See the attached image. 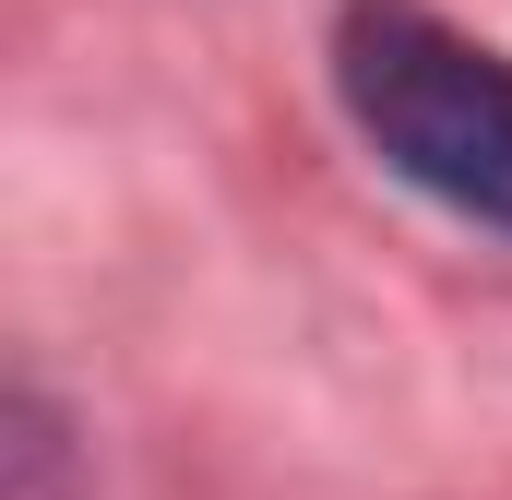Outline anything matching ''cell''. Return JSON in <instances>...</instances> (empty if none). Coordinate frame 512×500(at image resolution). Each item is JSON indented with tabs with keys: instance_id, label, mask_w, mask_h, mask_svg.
I'll return each mask as SVG.
<instances>
[{
	"instance_id": "cell-2",
	"label": "cell",
	"mask_w": 512,
	"mask_h": 500,
	"mask_svg": "<svg viewBox=\"0 0 512 500\" xmlns=\"http://www.w3.org/2000/svg\"><path fill=\"white\" fill-rule=\"evenodd\" d=\"M60 465H72V441L48 417V393H12V500H60Z\"/></svg>"
},
{
	"instance_id": "cell-1",
	"label": "cell",
	"mask_w": 512,
	"mask_h": 500,
	"mask_svg": "<svg viewBox=\"0 0 512 500\" xmlns=\"http://www.w3.org/2000/svg\"><path fill=\"white\" fill-rule=\"evenodd\" d=\"M334 96L405 191L512 239V60L489 36L441 24L429 0H346Z\"/></svg>"
}]
</instances>
